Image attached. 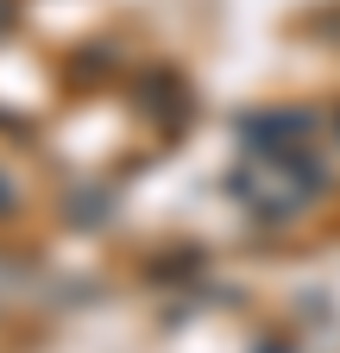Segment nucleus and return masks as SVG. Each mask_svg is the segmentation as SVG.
<instances>
[{"instance_id": "nucleus-1", "label": "nucleus", "mask_w": 340, "mask_h": 353, "mask_svg": "<svg viewBox=\"0 0 340 353\" xmlns=\"http://www.w3.org/2000/svg\"><path fill=\"white\" fill-rule=\"evenodd\" d=\"M233 196L259 214V221H296L315 196H321V170L303 145H290L284 139V126H277V139H259V145H246L240 164H233Z\"/></svg>"}, {"instance_id": "nucleus-2", "label": "nucleus", "mask_w": 340, "mask_h": 353, "mask_svg": "<svg viewBox=\"0 0 340 353\" xmlns=\"http://www.w3.org/2000/svg\"><path fill=\"white\" fill-rule=\"evenodd\" d=\"M13 19H19V7H13V0H0V38L13 32Z\"/></svg>"}]
</instances>
